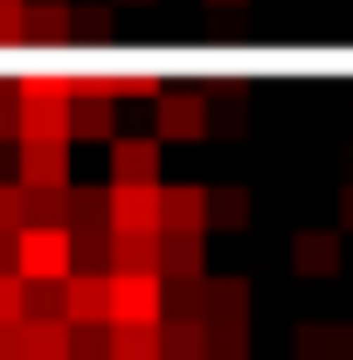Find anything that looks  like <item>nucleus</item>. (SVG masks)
Masks as SVG:
<instances>
[{
    "label": "nucleus",
    "instance_id": "2",
    "mask_svg": "<svg viewBox=\"0 0 353 360\" xmlns=\"http://www.w3.org/2000/svg\"><path fill=\"white\" fill-rule=\"evenodd\" d=\"M77 270V243H70V229H42L28 222L14 236V277L21 284H63Z\"/></svg>",
    "mask_w": 353,
    "mask_h": 360
},
{
    "label": "nucleus",
    "instance_id": "16",
    "mask_svg": "<svg viewBox=\"0 0 353 360\" xmlns=\"http://www.w3.org/2000/svg\"><path fill=\"white\" fill-rule=\"evenodd\" d=\"M77 7L70 0H28V42H70Z\"/></svg>",
    "mask_w": 353,
    "mask_h": 360
},
{
    "label": "nucleus",
    "instance_id": "15",
    "mask_svg": "<svg viewBox=\"0 0 353 360\" xmlns=\"http://www.w3.org/2000/svg\"><path fill=\"white\" fill-rule=\"evenodd\" d=\"M243 305H250V284L243 277H201V319L208 326H222V319H243Z\"/></svg>",
    "mask_w": 353,
    "mask_h": 360
},
{
    "label": "nucleus",
    "instance_id": "17",
    "mask_svg": "<svg viewBox=\"0 0 353 360\" xmlns=\"http://www.w3.org/2000/svg\"><path fill=\"white\" fill-rule=\"evenodd\" d=\"M28 222L70 229V222H77V194H70V187H28Z\"/></svg>",
    "mask_w": 353,
    "mask_h": 360
},
{
    "label": "nucleus",
    "instance_id": "3",
    "mask_svg": "<svg viewBox=\"0 0 353 360\" xmlns=\"http://www.w3.org/2000/svg\"><path fill=\"white\" fill-rule=\"evenodd\" d=\"M208 132V90L201 84H167L153 97V139L174 146V139H201Z\"/></svg>",
    "mask_w": 353,
    "mask_h": 360
},
{
    "label": "nucleus",
    "instance_id": "20",
    "mask_svg": "<svg viewBox=\"0 0 353 360\" xmlns=\"http://www.w3.org/2000/svg\"><path fill=\"white\" fill-rule=\"evenodd\" d=\"M208 229H250V194L243 187H208Z\"/></svg>",
    "mask_w": 353,
    "mask_h": 360
},
{
    "label": "nucleus",
    "instance_id": "10",
    "mask_svg": "<svg viewBox=\"0 0 353 360\" xmlns=\"http://www.w3.org/2000/svg\"><path fill=\"white\" fill-rule=\"evenodd\" d=\"M160 360H208V319L201 312H167L160 319Z\"/></svg>",
    "mask_w": 353,
    "mask_h": 360
},
{
    "label": "nucleus",
    "instance_id": "24",
    "mask_svg": "<svg viewBox=\"0 0 353 360\" xmlns=\"http://www.w3.org/2000/svg\"><path fill=\"white\" fill-rule=\"evenodd\" d=\"M0 42H28V0H0Z\"/></svg>",
    "mask_w": 353,
    "mask_h": 360
},
{
    "label": "nucleus",
    "instance_id": "28",
    "mask_svg": "<svg viewBox=\"0 0 353 360\" xmlns=\"http://www.w3.org/2000/svg\"><path fill=\"white\" fill-rule=\"evenodd\" d=\"M340 229H353V187H340Z\"/></svg>",
    "mask_w": 353,
    "mask_h": 360
},
{
    "label": "nucleus",
    "instance_id": "19",
    "mask_svg": "<svg viewBox=\"0 0 353 360\" xmlns=\"http://www.w3.org/2000/svg\"><path fill=\"white\" fill-rule=\"evenodd\" d=\"M111 360H160V319L153 326H111Z\"/></svg>",
    "mask_w": 353,
    "mask_h": 360
},
{
    "label": "nucleus",
    "instance_id": "27",
    "mask_svg": "<svg viewBox=\"0 0 353 360\" xmlns=\"http://www.w3.org/2000/svg\"><path fill=\"white\" fill-rule=\"evenodd\" d=\"M0 139H14V84H0Z\"/></svg>",
    "mask_w": 353,
    "mask_h": 360
},
{
    "label": "nucleus",
    "instance_id": "11",
    "mask_svg": "<svg viewBox=\"0 0 353 360\" xmlns=\"http://www.w3.org/2000/svg\"><path fill=\"white\" fill-rule=\"evenodd\" d=\"M160 229L208 236V187H160Z\"/></svg>",
    "mask_w": 353,
    "mask_h": 360
},
{
    "label": "nucleus",
    "instance_id": "18",
    "mask_svg": "<svg viewBox=\"0 0 353 360\" xmlns=\"http://www.w3.org/2000/svg\"><path fill=\"white\" fill-rule=\"evenodd\" d=\"M111 270H153L160 277V236H111Z\"/></svg>",
    "mask_w": 353,
    "mask_h": 360
},
{
    "label": "nucleus",
    "instance_id": "23",
    "mask_svg": "<svg viewBox=\"0 0 353 360\" xmlns=\"http://www.w3.org/2000/svg\"><path fill=\"white\" fill-rule=\"evenodd\" d=\"M0 319H28V284L14 270H0Z\"/></svg>",
    "mask_w": 353,
    "mask_h": 360
},
{
    "label": "nucleus",
    "instance_id": "12",
    "mask_svg": "<svg viewBox=\"0 0 353 360\" xmlns=\"http://www.w3.org/2000/svg\"><path fill=\"white\" fill-rule=\"evenodd\" d=\"M291 270L298 277H333L340 270V229H298L291 236Z\"/></svg>",
    "mask_w": 353,
    "mask_h": 360
},
{
    "label": "nucleus",
    "instance_id": "22",
    "mask_svg": "<svg viewBox=\"0 0 353 360\" xmlns=\"http://www.w3.org/2000/svg\"><path fill=\"white\" fill-rule=\"evenodd\" d=\"M21 229H28V187L0 180V236H21Z\"/></svg>",
    "mask_w": 353,
    "mask_h": 360
},
{
    "label": "nucleus",
    "instance_id": "1",
    "mask_svg": "<svg viewBox=\"0 0 353 360\" xmlns=\"http://www.w3.org/2000/svg\"><path fill=\"white\" fill-rule=\"evenodd\" d=\"M77 97H84V70H21L14 77V139H70Z\"/></svg>",
    "mask_w": 353,
    "mask_h": 360
},
{
    "label": "nucleus",
    "instance_id": "4",
    "mask_svg": "<svg viewBox=\"0 0 353 360\" xmlns=\"http://www.w3.org/2000/svg\"><path fill=\"white\" fill-rule=\"evenodd\" d=\"M153 319H167V277L111 270V326H153Z\"/></svg>",
    "mask_w": 353,
    "mask_h": 360
},
{
    "label": "nucleus",
    "instance_id": "26",
    "mask_svg": "<svg viewBox=\"0 0 353 360\" xmlns=\"http://www.w3.org/2000/svg\"><path fill=\"white\" fill-rule=\"evenodd\" d=\"M0 360H21V319H0Z\"/></svg>",
    "mask_w": 353,
    "mask_h": 360
},
{
    "label": "nucleus",
    "instance_id": "13",
    "mask_svg": "<svg viewBox=\"0 0 353 360\" xmlns=\"http://www.w3.org/2000/svg\"><path fill=\"white\" fill-rule=\"evenodd\" d=\"M160 277H174V284H201V277H208V264H201V236L160 229Z\"/></svg>",
    "mask_w": 353,
    "mask_h": 360
},
{
    "label": "nucleus",
    "instance_id": "14",
    "mask_svg": "<svg viewBox=\"0 0 353 360\" xmlns=\"http://www.w3.org/2000/svg\"><path fill=\"white\" fill-rule=\"evenodd\" d=\"M70 139H118V104L84 84V97L70 104Z\"/></svg>",
    "mask_w": 353,
    "mask_h": 360
},
{
    "label": "nucleus",
    "instance_id": "29",
    "mask_svg": "<svg viewBox=\"0 0 353 360\" xmlns=\"http://www.w3.org/2000/svg\"><path fill=\"white\" fill-rule=\"evenodd\" d=\"M215 7H243V0H215Z\"/></svg>",
    "mask_w": 353,
    "mask_h": 360
},
{
    "label": "nucleus",
    "instance_id": "8",
    "mask_svg": "<svg viewBox=\"0 0 353 360\" xmlns=\"http://www.w3.org/2000/svg\"><path fill=\"white\" fill-rule=\"evenodd\" d=\"M160 139H111V187H160Z\"/></svg>",
    "mask_w": 353,
    "mask_h": 360
},
{
    "label": "nucleus",
    "instance_id": "6",
    "mask_svg": "<svg viewBox=\"0 0 353 360\" xmlns=\"http://www.w3.org/2000/svg\"><path fill=\"white\" fill-rule=\"evenodd\" d=\"M63 319L70 326H104L111 319V270H70L63 277Z\"/></svg>",
    "mask_w": 353,
    "mask_h": 360
},
{
    "label": "nucleus",
    "instance_id": "21",
    "mask_svg": "<svg viewBox=\"0 0 353 360\" xmlns=\"http://www.w3.org/2000/svg\"><path fill=\"white\" fill-rule=\"evenodd\" d=\"M70 360H111V319L104 326H70Z\"/></svg>",
    "mask_w": 353,
    "mask_h": 360
},
{
    "label": "nucleus",
    "instance_id": "9",
    "mask_svg": "<svg viewBox=\"0 0 353 360\" xmlns=\"http://www.w3.org/2000/svg\"><path fill=\"white\" fill-rule=\"evenodd\" d=\"M21 360H70V319L63 312H28L21 319Z\"/></svg>",
    "mask_w": 353,
    "mask_h": 360
},
{
    "label": "nucleus",
    "instance_id": "7",
    "mask_svg": "<svg viewBox=\"0 0 353 360\" xmlns=\"http://www.w3.org/2000/svg\"><path fill=\"white\" fill-rule=\"evenodd\" d=\"M14 180L21 187H70V139H21Z\"/></svg>",
    "mask_w": 353,
    "mask_h": 360
},
{
    "label": "nucleus",
    "instance_id": "5",
    "mask_svg": "<svg viewBox=\"0 0 353 360\" xmlns=\"http://www.w3.org/2000/svg\"><path fill=\"white\" fill-rule=\"evenodd\" d=\"M104 222L111 236H160V187H111Z\"/></svg>",
    "mask_w": 353,
    "mask_h": 360
},
{
    "label": "nucleus",
    "instance_id": "25",
    "mask_svg": "<svg viewBox=\"0 0 353 360\" xmlns=\"http://www.w3.org/2000/svg\"><path fill=\"white\" fill-rule=\"evenodd\" d=\"M77 28L104 42V35H111V7H77Z\"/></svg>",
    "mask_w": 353,
    "mask_h": 360
}]
</instances>
